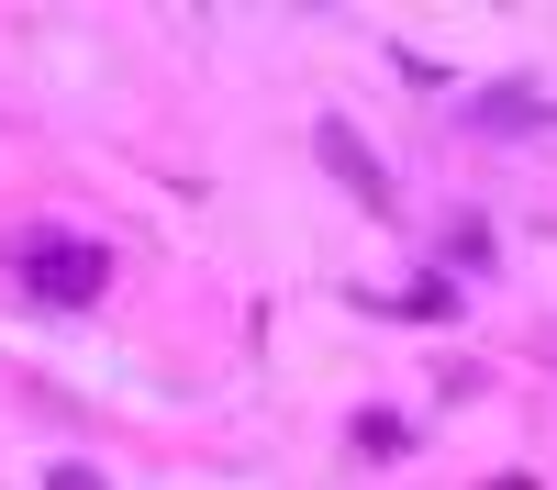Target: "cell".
<instances>
[{"label": "cell", "mask_w": 557, "mask_h": 490, "mask_svg": "<svg viewBox=\"0 0 557 490\" xmlns=\"http://www.w3.org/2000/svg\"><path fill=\"white\" fill-rule=\"evenodd\" d=\"M23 290L45 301V312H89L112 290V246H89V235H34L23 246Z\"/></svg>", "instance_id": "1"}, {"label": "cell", "mask_w": 557, "mask_h": 490, "mask_svg": "<svg viewBox=\"0 0 557 490\" xmlns=\"http://www.w3.org/2000/svg\"><path fill=\"white\" fill-rule=\"evenodd\" d=\"M312 146H323V167H335V178H346V190H357L368 212H391V178H380V167H368V146H357V134H346V123H323V134H312Z\"/></svg>", "instance_id": "2"}, {"label": "cell", "mask_w": 557, "mask_h": 490, "mask_svg": "<svg viewBox=\"0 0 557 490\" xmlns=\"http://www.w3.org/2000/svg\"><path fill=\"white\" fill-rule=\"evenodd\" d=\"M401 312H412V324H446V312H457V279H412Z\"/></svg>", "instance_id": "3"}, {"label": "cell", "mask_w": 557, "mask_h": 490, "mask_svg": "<svg viewBox=\"0 0 557 490\" xmlns=\"http://www.w3.org/2000/svg\"><path fill=\"white\" fill-rule=\"evenodd\" d=\"M45 490H101V468H78V457H67V468H45Z\"/></svg>", "instance_id": "4"}]
</instances>
